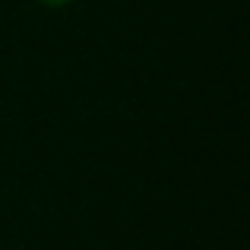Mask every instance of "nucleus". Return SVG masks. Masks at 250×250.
<instances>
[{
  "label": "nucleus",
  "instance_id": "nucleus-1",
  "mask_svg": "<svg viewBox=\"0 0 250 250\" xmlns=\"http://www.w3.org/2000/svg\"><path fill=\"white\" fill-rule=\"evenodd\" d=\"M42 3H44V6H67L70 0H42Z\"/></svg>",
  "mask_w": 250,
  "mask_h": 250
}]
</instances>
